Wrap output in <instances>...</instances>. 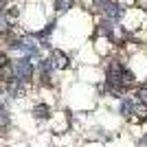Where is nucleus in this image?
<instances>
[{
	"label": "nucleus",
	"mask_w": 147,
	"mask_h": 147,
	"mask_svg": "<svg viewBox=\"0 0 147 147\" xmlns=\"http://www.w3.org/2000/svg\"><path fill=\"white\" fill-rule=\"evenodd\" d=\"M11 64H13V73H16V81L24 84V86L33 84V79H35V64H33V59L16 57V59H11Z\"/></svg>",
	"instance_id": "obj_1"
},
{
	"label": "nucleus",
	"mask_w": 147,
	"mask_h": 147,
	"mask_svg": "<svg viewBox=\"0 0 147 147\" xmlns=\"http://www.w3.org/2000/svg\"><path fill=\"white\" fill-rule=\"evenodd\" d=\"M101 13H103L105 20H110V22L117 24L119 20H123V16H125V5H121L119 0H105L101 5Z\"/></svg>",
	"instance_id": "obj_2"
},
{
	"label": "nucleus",
	"mask_w": 147,
	"mask_h": 147,
	"mask_svg": "<svg viewBox=\"0 0 147 147\" xmlns=\"http://www.w3.org/2000/svg\"><path fill=\"white\" fill-rule=\"evenodd\" d=\"M138 103V97H132V94H125V97L121 99V101H119V114H121L123 119H132L134 117V105Z\"/></svg>",
	"instance_id": "obj_3"
},
{
	"label": "nucleus",
	"mask_w": 147,
	"mask_h": 147,
	"mask_svg": "<svg viewBox=\"0 0 147 147\" xmlns=\"http://www.w3.org/2000/svg\"><path fill=\"white\" fill-rule=\"evenodd\" d=\"M51 61H53V68H55V70H66V68H70V57L59 49L51 51Z\"/></svg>",
	"instance_id": "obj_4"
},
{
	"label": "nucleus",
	"mask_w": 147,
	"mask_h": 147,
	"mask_svg": "<svg viewBox=\"0 0 147 147\" xmlns=\"http://www.w3.org/2000/svg\"><path fill=\"white\" fill-rule=\"evenodd\" d=\"M31 114H33L35 121H49V119L53 117V108H51L46 101H40V103H35L31 108Z\"/></svg>",
	"instance_id": "obj_5"
},
{
	"label": "nucleus",
	"mask_w": 147,
	"mask_h": 147,
	"mask_svg": "<svg viewBox=\"0 0 147 147\" xmlns=\"http://www.w3.org/2000/svg\"><path fill=\"white\" fill-rule=\"evenodd\" d=\"M26 88L24 84H20V81H11V84H5V92L9 99H24L26 97Z\"/></svg>",
	"instance_id": "obj_6"
},
{
	"label": "nucleus",
	"mask_w": 147,
	"mask_h": 147,
	"mask_svg": "<svg viewBox=\"0 0 147 147\" xmlns=\"http://www.w3.org/2000/svg\"><path fill=\"white\" fill-rule=\"evenodd\" d=\"M11 81H16V73H13V64L7 61L5 66H0V84L5 86V84H11Z\"/></svg>",
	"instance_id": "obj_7"
},
{
	"label": "nucleus",
	"mask_w": 147,
	"mask_h": 147,
	"mask_svg": "<svg viewBox=\"0 0 147 147\" xmlns=\"http://www.w3.org/2000/svg\"><path fill=\"white\" fill-rule=\"evenodd\" d=\"M11 127V114H9V108L7 105H0V136L7 134Z\"/></svg>",
	"instance_id": "obj_8"
},
{
	"label": "nucleus",
	"mask_w": 147,
	"mask_h": 147,
	"mask_svg": "<svg viewBox=\"0 0 147 147\" xmlns=\"http://www.w3.org/2000/svg\"><path fill=\"white\" fill-rule=\"evenodd\" d=\"M136 123H145L147 121V103H143V101H138V103L134 105V117Z\"/></svg>",
	"instance_id": "obj_9"
},
{
	"label": "nucleus",
	"mask_w": 147,
	"mask_h": 147,
	"mask_svg": "<svg viewBox=\"0 0 147 147\" xmlns=\"http://www.w3.org/2000/svg\"><path fill=\"white\" fill-rule=\"evenodd\" d=\"M11 29H13V26H11V20L7 18L5 13H0V35H7Z\"/></svg>",
	"instance_id": "obj_10"
},
{
	"label": "nucleus",
	"mask_w": 147,
	"mask_h": 147,
	"mask_svg": "<svg viewBox=\"0 0 147 147\" xmlns=\"http://www.w3.org/2000/svg\"><path fill=\"white\" fill-rule=\"evenodd\" d=\"M73 7V0H55V11H68Z\"/></svg>",
	"instance_id": "obj_11"
},
{
	"label": "nucleus",
	"mask_w": 147,
	"mask_h": 147,
	"mask_svg": "<svg viewBox=\"0 0 147 147\" xmlns=\"http://www.w3.org/2000/svg\"><path fill=\"white\" fill-rule=\"evenodd\" d=\"M136 97H138V101L147 103V88H138V92H136Z\"/></svg>",
	"instance_id": "obj_12"
},
{
	"label": "nucleus",
	"mask_w": 147,
	"mask_h": 147,
	"mask_svg": "<svg viewBox=\"0 0 147 147\" xmlns=\"http://www.w3.org/2000/svg\"><path fill=\"white\" fill-rule=\"evenodd\" d=\"M7 61H11V59H9V55H7V51H0V66H5Z\"/></svg>",
	"instance_id": "obj_13"
},
{
	"label": "nucleus",
	"mask_w": 147,
	"mask_h": 147,
	"mask_svg": "<svg viewBox=\"0 0 147 147\" xmlns=\"http://www.w3.org/2000/svg\"><path fill=\"white\" fill-rule=\"evenodd\" d=\"M119 2H121V5H134L136 0H119Z\"/></svg>",
	"instance_id": "obj_14"
},
{
	"label": "nucleus",
	"mask_w": 147,
	"mask_h": 147,
	"mask_svg": "<svg viewBox=\"0 0 147 147\" xmlns=\"http://www.w3.org/2000/svg\"><path fill=\"white\" fill-rule=\"evenodd\" d=\"M92 2H94V7H99V9H101V5H103L105 0H92Z\"/></svg>",
	"instance_id": "obj_15"
},
{
	"label": "nucleus",
	"mask_w": 147,
	"mask_h": 147,
	"mask_svg": "<svg viewBox=\"0 0 147 147\" xmlns=\"http://www.w3.org/2000/svg\"><path fill=\"white\" fill-rule=\"evenodd\" d=\"M143 143H145V145H147V136H145V138H143Z\"/></svg>",
	"instance_id": "obj_16"
}]
</instances>
